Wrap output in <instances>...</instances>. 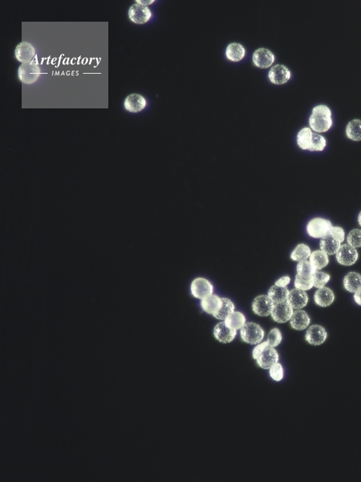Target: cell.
<instances>
[{
	"mask_svg": "<svg viewBox=\"0 0 361 482\" xmlns=\"http://www.w3.org/2000/svg\"><path fill=\"white\" fill-rule=\"evenodd\" d=\"M344 287L348 292L355 293L361 288V275L355 272H351L344 278Z\"/></svg>",
	"mask_w": 361,
	"mask_h": 482,
	"instance_id": "obj_23",
	"label": "cell"
},
{
	"mask_svg": "<svg viewBox=\"0 0 361 482\" xmlns=\"http://www.w3.org/2000/svg\"><path fill=\"white\" fill-rule=\"evenodd\" d=\"M291 73L286 66L283 65H275L268 72V77L273 84L283 85L290 80Z\"/></svg>",
	"mask_w": 361,
	"mask_h": 482,
	"instance_id": "obj_10",
	"label": "cell"
},
{
	"mask_svg": "<svg viewBox=\"0 0 361 482\" xmlns=\"http://www.w3.org/2000/svg\"><path fill=\"white\" fill-rule=\"evenodd\" d=\"M348 244L354 248L361 247V230H353L348 236Z\"/></svg>",
	"mask_w": 361,
	"mask_h": 482,
	"instance_id": "obj_36",
	"label": "cell"
},
{
	"mask_svg": "<svg viewBox=\"0 0 361 482\" xmlns=\"http://www.w3.org/2000/svg\"><path fill=\"white\" fill-rule=\"evenodd\" d=\"M329 275L324 273V272L316 271L313 275L314 287L317 289L324 288L325 285L329 282Z\"/></svg>",
	"mask_w": 361,
	"mask_h": 482,
	"instance_id": "obj_33",
	"label": "cell"
},
{
	"mask_svg": "<svg viewBox=\"0 0 361 482\" xmlns=\"http://www.w3.org/2000/svg\"><path fill=\"white\" fill-rule=\"evenodd\" d=\"M340 247H341V243L337 241L330 234H328L321 239V250L329 256L336 254Z\"/></svg>",
	"mask_w": 361,
	"mask_h": 482,
	"instance_id": "obj_21",
	"label": "cell"
},
{
	"mask_svg": "<svg viewBox=\"0 0 361 482\" xmlns=\"http://www.w3.org/2000/svg\"><path fill=\"white\" fill-rule=\"evenodd\" d=\"M335 300V295L333 291L329 288L319 289L314 295V301L317 305L326 307L331 305Z\"/></svg>",
	"mask_w": 361,
	"mask_h": 482,
	"instance_id": "obj_20",
	"label": "cell"
},
{
	"mask_svg": "<svg viewBox=\"0 0 361 482\" xmlns=\"http://www.w3.org/2000/svg\"><path fill=\"white\" fill-rule=\"evenodd\" d=\"M309 297L305 291L295 289L289 292L287 302L293 309H300L307 305Z\"/></svg>",
	"mask_w": 361,
	"mask_h": 482,
	"instance_id": "obj_17",
	"label": "cell"
},
{
	"mask_svg": "<svg viewBox=\"0 0 361 482\" xmlns=\"http://www.w3.org/2000/svg\"><path fill=\"white\" fill-rule=\"evenodd\" d=\"M309 261L316 271H318L327 266L329 263V258H328V254L324 251L316 250L312 253Z\"/></svg>",
	"mask_w": 361,
	"mask_h": 482,
	"instance_id": "obj_26",
	"label": "cell"
},
{
	"mask_svg": "<svg viewBox=\"0 0 361 482\" xmlns=\"http://www.w3.org/2000/svg\"><path fill=\"white\" fill-rule=\"evenodd\" d=\"M333 225L331 222L324 218H313L308 223L307 230L308 235L313 238H323L329 234Z\"/></svg>",
	"mask_w": 361,
	"mask_h": 482,
	"instance_id": "obj_3",
	"label": "cell"
},
{
	"mask_svg": "<svg viewBox=\"0 0 361 482\" xmlns=\"http://www.w3.org/2000/svg\"><path fill=\"white\" fill-rule=\"evenodd\" d=\"M147 106V101L142 95L132 94L129 95L125 100L124 106L127 111L131 113H138Z\"/></svg>",
	"mask_w": 361,
	"mask_h": 482,
	"instance_id": "obj_13",
	"label": "cell"
},
{
	"mask_svg": "<svg viewBox=\"0 0 361 482\" xmlns=\"http://www.w3.org/2000/svg\"><path fill=\"white\" fill-rule=\"evenodd\" d=\"M329 234L333 236L337 241L340 242V243H342V242L345 240V232H344L343 229L340 228V227H332L331 230H330Z\"/></svg>",
	"mask_w": 361,
	"mask_h": 482,
	"instance_id": "obj_38",
	"label": "cell"
},
{
	"mask_svg": "<svg viewBox=\"0 0 361 482\" xmlns=\"http://www.w3.org/2000/svg\"><path fill=\"white\" fill-rule=\"evenodd\" d=\"M290 278L289 276L282 277L279 280H277L275 285L280 287H286L290 283Z\"/></svg>",
	"mask_w": 361,
	"mask_h": 482,
	"instance_id": "obj_40",
	"label": "cell"
},
{
	"mask_svg": "<svg viewBox=\"0 0 361 482\" xmlns=\"http://www.w3.org/2000/svg\"><path fill=\"white\" fill-rule=\"evenodd\" d=\"M240 338L249 344H259L264 337L262 327L254 323H248L240 329Z\"/></svg>",
	"mask_w": 361,
	"mask_h": 482,
	"instance_id": "obj_2",
	"label": "cell"
},
{
	"mask_svg": "<svg viewBox=\"0 0 361 482\" xmlns=\"http://www.w3.org/2000/svg\"><path fill=\"white\" fill-rule=\"evenodd\" d=\"M191 292L194 297L202 299L213 294V287L212 283L205 278H197L192 281Z\"/></svg>",
	"mask_w": 361,
	"mask_h": 482,
	"instance_id": "obj_6",
	"label": "cell"
},
{
	"mask_svg": "<svg viewBox=\"0 0 361 482\" xmlns=\"http://www.w3.org/2000/svg\"><path fill=\"white\" fill-rule=\"evenodd\" d=\"M326 337H327V333L326 330L323 327L318 325L311 326L306 333V340L314 346L321 345L325 342Z\"/></svg>",
	"mask_w": 361,
	"mask_h": 482,
	"instance_id": "obj_15",
	"label": "cell"
},
{
	"mask_svg": "<svg viewBox=\"0 0 361 482\" xmlns=\"http://www.w3.org/2000/svg\"><path fill=\"white\" fill-rule=\"evenodd\" d=\"M326 146V140L323 136L313 132L312 145L309 148L310 151H322Z\"/></svg>",
	"mask_w": 361,
	"mask_h": 482,
	"instance_id": "obj_32",
	"label": "cell"
},
{
	"mask_svg": "<svg viewBox=\"0 0 361 482\" xmlns=\"http://www.w3.org/2000/svg\"><path fill=\"white\" fill-rule=\"evenodd\" d=\"M295 288L300 289V290H309L314 287L313 278L307 279V278H302L298 275H296L295 280Z\"/></svg>",
	"mask_w": 361,
	"mask_h": 482,
	"instance_id": "obj_35",
	"label": "cell"
},
{
	"mask_svg": "<svg viewBox=\"0 0 361 482\" xmlns=\"http://www.w3.org/2000/svg\"><path fill=\"white\" fill-rule=\"evenodd\" d=\"M266 342L269 344V347L273 348L278 347L282 342V334L280 330L278 328H273L271 330L268 334Z\"/></svg>",
	"mask_w": 361,
	"mask_h": 482,
	"instance_id": "obj_34",
	"label": "cell"
},
{
	"mask_svg": "<svg viewBox=\"0 0 361 482\" xmlns=\"http://www.w3.org/2000/svg\"><path fill=\"white\" fill-rule=\"evenodd\" d=\"M227 326L233 330H239L246 324V318L240 311H233L225 320Z\"/></svg>",
	"mask_w": 361,
	"mask_h": 482,
	"instance_id": "obj_25",
	"label": "cell"
},
{
	"mask_svg": "<svg viewBox=\"0 0 361 482\" xmlns=\"http://www.w3.org/2000/svg\"><path fill=\"white\" fill-rule=\"evenodd\" d=\"M311 254H312V252L309 246L305 244H299L293 249L290 254V258L294 261H307L308 258H310Z\"/></svg>",
	"mask_w": 361,
	"mask_h": 482,
	"instance_id": "obj_28",
	"label": "cell"
},
{
	"mask_svg": "<svg viewBox=\"0 0 361 482\" xmlns=\"http://www.w3.org/2000/svg\"><path fill=\"white\" fill-rule=\"evenodd\" d=\"M310 318L305 311L299 310L293 311V316L290 320V325L293 329L304 330L308 328L310 324Z\"/></svg>",
	"mask_w": 361,
	"mask_h": 482,
	"instance_id": "obj_19",
	"label": "cell"
},
{
	"mask_svg": "<svg viewBox=\"0 0 361 482\" xmlns=\"http://www.w3.org/2000/svg\"><path fill=\"white\" fill-rule=\"evenodd\" d=\"M234 304H233V303L232 302L230 299H227V298H222V306L221 309L213 316H214L216 319L225 320L226 319L227 317L229 316L231 313L234 311Z\"/></svg>",
	"mask_w": 361,
	"mask_h": 482,
	"instance_id": "obj_30",
	"label": "cell"
},
{
	"mask_svg": "<svg viewBox=\"0 0 361 482\" xmlns=\"http://www.w3.org/2000/svg\"><path fill=\"white\" fill-rule=\"evenodd\" d=\"M128 15L130 20L134 23L144 24L149 21L152 13L148 7L135 3L129 9Z\"/></svg>",
	"mask_w": 361,
	"mask_h": 482,
	"instance_id": "obj_5",
	"label": "cell"
},
{
	"mask_svg": "<svg viewBox=\"0 0 361 482\" xmlns=\"http://www.w3.org/2000/svg\"><path fill=\"white\" fill-rule=\"evenodd\" d=\"M293 314V309L286 301L275 304L271 316L277 323H285L290 320Z\"/></svg>",
	"mask_w": 361,
	"mask_h": 482,
	"instance_id": "obj_11",
	"label": "cell"
},
{
	"mask_svg": "<svg viewBox=\"0 0 361 482\" xmlns=\"http://www.w3.org/2000/svg\"><path fill=\"white\" fill-rule=\"evenodd\" d=\"M269 375L275 381L279 382L283 380L284 372L283 368L280 363H276L269 368Z\"/></svg>",
	"mask_w": 361,
	"mask_h": 482,
	"instance_id": "obj_37",
	"label": "cell"
},
{
	"mask_svg": "<svg viewBox=\"0 0 361 482\" xmlns=\"http://www.w3.org/2000/svg\"><path fill=\"white\" fill-rule=\"evenodd\" d=\"M267 347H269V344H268L267 342L260 343V344H258L257 347L254 348V350H253V358L257 360L259 356L262 354L264 349Z\"/></svg>",
	"mask_w": 361,
	"mask_h": 482,
	"instance_id": "obj_39",
	"label": "cell"
},
{
	"mask_svg": "<svg viewBox=\"0 0 361 482\" xmlns=\"http://www.w3.org/2000/svg\"><path fill=\"white\" fill-rule=\"evenodd\" d=\"M154 0H137L136 3L147 7V5L153 4V3H154Z\"/></svg>",
	"mask_w": 361,
	"mask_h": 482,
	"instance_id": "obj_42",
	"label": "cell"
},
{
	"mask_svg": "<svg viewBox=\"0 0 361 482\" xmlns=\"http://www.w3.org/2000/svg\"><path fill=\"white\" fill-rule=\"evenodd\" d=\"M289 291L286 287H280L273 286L268 292V297L275 304L286 302L289 295Z\"/></svg>",
	"mask_w": 361,
	"mask_h": 482,
	"instance_id": "obj_24",
	"label": "cell"
},
{
	"mask_svg": "<svg viewBox=\"0 0 361 482\" xmlns=\"http://www.w3.org/2000/svg\"><path fill=\"white\" fill-rule=\"evenodd\" d=\"M252 60L254 65L257 68L266 69L270 68L275 63L276 56L269 49L260 48L254 51Z\"/></svg>",
	"mask_w": 361,
	"mask_h": 482,
	"instance_id": "obj_8",
	"label": "cell"
},
{
	"mask_svg": "<svg viewBox=\"0 0 361 482\" xmlns=\"http://www.w3.org/2000/svg\"><path fill=\"white\" fill-rule=\"evenodd\" d=\"M200 304L201 307L205 313L214 316L221 309L222 298H220L218 296L215 295V294H211V295L202 299Z\"/></svg>",
	"mask_w": 361,
	"mask_h": 482,
	"instance_id": "obj_18",
	"label": "cell"
},
{
	"mask_svg": "<svg viewBox=\"0 0 361 482\" xmlns=\"http://www.w3.org/2000/svg\"><path fill=\"white\" fill-rule=\"evenodd\" d=\"M313 132L309 127H304L297 135V144L303 150H309L312 145Z\"/></svg>",
	"mask_w": 361,
	"mask_h": 482,
	"instance_id": "obj_27",
	"label": "cell"
},
{
	"mask_svg": "<svg viewBox=\"0 0 361 482\" xmlns=\"http://www.w3.org/2000/svg\"><path fill=\"white\" fill-rule=\"evenodd\" d=\"M346 135L352 140H361V120H354L346 127Z\"/></svg>",
	"mask_w": 361,
	"mask_h": 482,
	"instance_id": "obj_29",
	"label": "cell"
},
{
	"mask_svg": "<svg viewBox=\"0 0 361 482\" xmlns=\"http://www.w3.org/2000/svg\"><path fill=\"white\" fill-rule=\"evenodd\" d=\"M354 299H355V302H356L358 305L361 306V288L355 292V295H354Z\"/></svg>",
	"mask_w": 361,
	"mask_h": 482,
	"instance_id": "obj_41",
	"label": "cell"
},
{
	"mask_svg": "<svg viewBox=\"0 0 361 482\" xmlns=\"http://www.w3.org/2000/svg\"><path fill=\"white\" fill-rule=\"evenodd\" d=\"M278 360L279 355L276 349L267 347L257 359V363L262 369L269 370L273 365L278 363Z\"/></svg>",
	"mask_w": 361,
	"mask_h": 482,
	"instance_id": "obj_14",
	"label": "cell"
},
{
	"mask_svg": "<svg viewBox=\"0 0 361 482\" xmlns=\"http://www.w3.org/2000/svg\"><path fill=\"white\" fill-rule=\"evenodd\" d=\"M275 304L268 296L261 295L255 298L252 303V309L257 316L266 317L271 315Z\"/></svg>",
	"mask_w": 361,
	"mask_h": 482,
	"instance_id": "obj_9",
	"label": "cell"
},
{
	"mask_svg": "<svg viewBox=\"0 0 361 482\" xmlns=\"http://www.w3.org/2000/svg\"><path fill=\"white\" fill-rule=\"evenodd\" d=\"M35 55L36 50L34 46L25 41L20 43L15 49V58L22 64L32 63Z\"/></svg>",
	"mask_w": 361,
	"mask_h": 482,
	"instance_id": "obj_12",
	"label": "cell"
},
{
	"mask_svg": "<svg viewBox=\"0 0 361 482\" xmlns=\"http://www.w3.org/2000/svg\"><path fill=\"white\" fill-rule=\"evenodd\" d=\"M357 258L358 253L356 249L348 244L342 245L336 253L337 261L340 265L345 266L353 265L357 261Z\"/></svg>",
	"mask_w": 361,
	"mask_h": 482,
	"instance_id": "obj_7",
	"label": "cell"
},
{
	"mask_svg": "<svg viewBox=\"0 0 361 482\" xmlns=\"http://www.w3.org/2000/svg\"><path fill=\"white\" fill-rule=\"evenodd\" d=\"M309 125L316 133L329 130L333 125L330 108L325 105H319L313 108L312 115L309 118Z\"/></svg>",
	"mask_w": 361,
	"mask_h": 482,
	"instance_id": "obj_1",
	"label": "cell"
},
{
	"mask_svg": "<svg viewBox=\"0 0 361 482\" xmlns=\"http://www.w3.org/2000/svg\"><path fill=\"white\" fill-rule=\"evenodd\" d=\"M236 330L227 326L225 322L218 323L215 327L214 335L217 340L223 344H228L234 340L236 336Z\"/></svg>",
	"mask_w": 361,
	"mask_h": 482,
	"instance_id": "obj_16",
	"label": "cell"
},
{
	"mask_svg": "<svg viewBox=\"0 0 361 482\" xmlns=\"http://www.w3.org/2000/svg\"><path fill=\"white\" fill-rule=\"evenodd\" d=\"M226 55V58L230 61L236 63L244 59L246 55V49L242 44L232 43L227 47Z\"/></svg>",
	"mask_w": 361,
	"mask_h": 482,
	"instance_id": "obj_22",
	"label": "cell"
},
{
	"mask_svg": "<svg viewBox=\"0 0 361 482\" xmlns=\"http://www.w3.org/2000/svg\"><path fill=\"white\" fill-rule=\"evenodd\" d=\"M317 271L311 264L310 261L299 262L297 266V275L304 278H312L314 273Z\"/></svg>",
	"mask_w": 361,
	"mask_h": 482,
	"instance_id": "obj_31",
	"label": "cell"
},
{
	"mask_svg": "<svg viewBox=\"0 0 361 482\" xmlns=\"http://www.w3.org/2000/svg\"><path fill=\"white\" fill-rule=\"evenodd\" d=\"M41 75V69L37 64H21L18 69V77L23 83L31 85L38 80Z\"/></svg>",
	"mask_w": 361,
	"mask_h": 482,
	"instance_id": "obj_4",
	"label": "cell"
},
{
	"mask_svg": "<svg viewBox=\"0 0 361 482\" xmlns=\"http://www.w3.org/2000/svg\"><path fill=\"white\" fill-rule=\"evenodd\" d=\"M358 223H359V224H360L361 226V211H360V214H359V216H358Z\"/></svg>",
	"mask_w": 361,
	"mask_h": 482,
	"instance_id": "obj_43",
	"label": "cell"
}]
</instances>
